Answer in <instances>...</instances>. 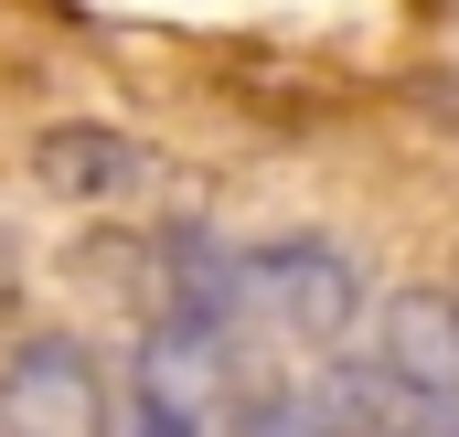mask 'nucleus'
Returning a JSON list of instances; mask_svg holds the SVG:
<instances>
[{"label": "nucleus", "instance_id": "nucleus-1", "mask_svg": "<svg viewBox=\"0 0 459 437\" xmlns=\"http://www.w3.org/2000/svg\"><path fill=\"white\" fill-rule=\"evenodd\" d=\"M256 310V330L299 341V352H332L374 299H363V256L332 235H278L256 256H235V321Z\"/></svg>", "mask_w": 459, "mask_h": 437}, {"label": "nucleus", "instance_id": "nucleus-2", "mask_svg": "<svg viewBox=\"0 0 459 437\" xmlns=\"http://www.w3.org/2000/svg\"><path fill=\"white\" fill-rule=\"evenodd\" d=\"M0 437H117V384L75 330H32L0 363Z\"/></svg>", "mask_w": 459, "mask_h": 437}, {"label": "nucleus", "instance_id": "nucleus-3", "mask_svg": "<svg viewBox=\"0 0 459 437\" xmlns=\"http://www.w3.org/2000/svg\"><path fill=\"white\" fill-rule=\"evenodd\" d=\"M374 373L406 384L428 416H459V299L449 288H395L374 310Z\"/></svg>", "mask_w": 459, "mask_h": 437}, {"label": "nucleus", "instance_id": "nucleus-4", "mask_svg": "<svg viewBox=\"0 0 459 437\" xmlns=\"http://www.w3.org/2000/svg\"><path fill=\"white\" fill-rule=\"evenodd\" d=\"M32 182L54 203H128V193H150V139H128L108 117H54L32 139Z\"/></svg>", "mask_w": 459, "mask_h": 437}, {"label": "nucleus", "instance_id": "nucleus-5", "mask_svg": "<svg viewBox=\"0 0 459 437\" xmlns=\"http://www.w3.org/2000/svg\"><path fill=\"white\" fill-rule=\"evenodd\" d=\"M128 437H204V416H182V406H160V395H150V416H139Z\"/></svg>", "mask_w": 459, "mask_h": 437}, {"label": "nucleus", "instance_id": "nucleus-6", "mask_svg": "<svg viewBox=\"0 0 459 437\" xmlns=\"http://www.w3.org/2000/svg\"><path fill=\"white\" fill-rule=\"evenodd\" d=\"M11 288H22V235L0 224V310H11Z\"/></svg>", "mask_w": 459, "mask_h": 437}]
</instances>
